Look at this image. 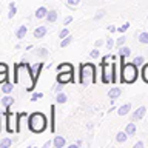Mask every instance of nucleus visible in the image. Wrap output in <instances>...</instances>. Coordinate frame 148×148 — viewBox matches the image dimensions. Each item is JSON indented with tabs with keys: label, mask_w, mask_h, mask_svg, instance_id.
Listing matches in <instances>:
<instances>
[{
	"label": "nucleus",
	"mask_w": 148,
	"mask_h": 148,
	"mask_svg": "<svg viewBox=\"0 0 148 148\" xmlns=\"http://www.w3.org/2000/svg\"><path fill=\"white\" fill-rule=\"evenodd\" d=\"M117 57L113 54H108V56H105V57H102V62H108V60H116Z\"/></svg>",
	"instance_id": "41"
},
{
	"label": "nucleus",
	"mask_w": 148,
	"mask_h": 148,
	"mask_svg": "<svg viewBox=\"0 0 148 148\" xmlns=\"http://www.w3.org/2000/svg\"><path fill=\"white\" fill-rule=\"evenodd\" d=\"M113 46H114L113 37H108V39H106V49H113Z\"/></svg>",
	"instance_id": "36"
},
{
	"label": "nucleus",
	"mask_w": 148,
	"mask_h": 148,
	"mask_svg": "<svg viewBox=\"0 0 148 148\" xmlns=\"http://www.w3.org/2000/svg\"><path fill=\"white\" fill-rule=\"evenodd\" d=\"M46 14H48V9H46L45 6H40V8H37V9H36L34 16H36V18H45V17H46Z\"/></svg>",
	"instance_id": "19"
},
{
	"label": "nucleus",
	"mask_w": 148,
	"mask_h": 148,
	"mask_svg": "<svg viewBox=\"0 0 148 148\" xmlns=\"http://www.w3.org/2000/svg\"><path fill=\"white\" fill-rule=\"evenodd\" d=\"M57 17H59V14L57 11H54V9H51V11H48V14H46V22L48 23H54V22H57Z\"/></svg>",
	"instance_id": "16"
},
{
	"label": "nucleus",
	"mask_w": 148,
	"mask_h": 148,
	"mask_svg": "<svg viewBox=\"0 0 148 148\" xmlns=\"http://www.w3.org/2000/svg\"><path fill=\"white\" fill-rule=\"evenodd\" d=\"M145 113H147V108H145V106H139V108H137V110L131 114V120H133V122H136V120L143 119Z\"/></svg>",
	"instance_id": "10"
},
{
	"label": "nucleus",
	"mask_w": 148,
	"mask_h": 148,
	"mask_svg": "<svg viewBox=\"0 0 148 148\" xmlns=\"http://www.w3.org/2000/svg\"><path fill=\"white\" fill-rule=\"evenodd\" d=\"M120 57V82L122 83H134L139 77V71H137V65H134L133 62H125L123 56Z\"/></svg>",
	"instance_id": "2"
},
{
	"label": "nucleus",
	"mask_w": 148,
	"mask_h": 148,
	"mask_svg": "<svg viewBox=\"0 0 148 148\" xmlns=\"http://www.w3.org/2000/svg\"><path fill=\"white\" fill-rule=\"evenodd\" d=\"M128 28H130V23L127 22V23H123L122 26H119V28H117V31H119V32H122V34H123V32L128 29Z\"/></svg>",
	"instance_id": "39"
},
{
	"label": "nucleus",
	"mask_w": 148,
	"mask_h": 148,
	"mask_svg": "<svg viewBox=\"0 0 148 148\" xmlns=\"http://www.w3.org/2000/svg\"><path fill=\"white\" fill-rule=\"evenodd\" d=\"M97 82V73L94 63H82L79 69V83L80 85H90Z\"/></svg>",
	"instance_id": "3"
},
{
	"label": "nucleus",
	"mask_w": 148,
	"mask_h": 148,
	"mask_svg": "<svg viewBox=\"0 0 148 148\" xmlns=\"http://www.w3.org/2000/svg\"><path fill=\"white\" fill-rule=\"evenodd\" d=\"M80 2H82V0H66V5L69 8H76Z\"/></svg>",
	"instance_id": "34"
},
{
	"label": "nucleus",
	"mask_w": 148,
	"mask_h": 148,
	"mask_svg": "<svg viewBox=\"0 0 148 148\" xmlns=\"http://www.w3.org/2000/svg\"><path fill=\"white\" fill-rule=\"evenodd\" d=\"M120 94H122V90H120V88H117V86H113V88L108 91V97L111 99V102H114L116 99H119Z\"/></svg>",
	"instance_id": "11"
},
{
	"label": "nucleus",
	"mask_w": 148,
	"mask_h": 148,
	"mask_svg": "<svg viewBox=\"0 0 148 148\" xmlns=\"http://www.w3.org/2000/svg\"><path fill=\"white\" fill-rule=\"evenodd\" d=\"M66 36H69V31L66 29V28H63V29L59 32V37H60V40H62V39H65Z\"/></svg>",
	"instance_id": "37"
},
{
	"label": "nucleus",
	"mask_w": 148,
	"mask_h": 148,
	"mask_svg": "<svg viewBox=\"0 0 148 148\" xmlns=\"http://www.w3.org/2000/svg\"><path fill=\"white\" fill-rule=\"evenodd\" d=\"M12 103H14V97H12V96L6 94L5 97H2V105L5 106V108H11Z\"/></svg>",
	"instance_id": "17"
},
{
	"label": "nucleus",
	"mask_w": 148,
	"mask_h": 148,
	"mask_svg": "<svg viewBox=\"0 0 148 148\" xmlns=\"http://www.w3.org/2000/svg\"><path fill=\"white\" fill-rule=\"evenodd\" d=\"M143 62H145V59L142 57V56H137V57L133 59V63L137 65V66H140V65H143Z\"/></svg>",
	"instance_id": "32"
},
{
	"label": "nucleus",
	"mask_w": 148,
	"mask_h": 148,
	"mask_svg": "<svg viewBox=\"0 0 148 148\" xmlns=\"http://www.w3.org/2000/svg\"><path fill=\"white\" fill-rule=\"evenodd\" d=\"M62 88H63L62 83H57V85L54 86V91H56V92H60V91H62Z\"/></svg>",
	"instance_id": "45"
},
{
	"label": "nucleus",
	"mask_w": 148,
	"mask_h": 148,
	"mask_svg": "<svg viewBox=\"0 0 148 148\" xmlns=\"http://www.w3.org/2000/svg\"><path fill=\"white\" fill-rule=\"evenodd\" d=\"M125 131H127L128 136H134V134H136V123H128L127 128H125Z\"/></svg>",
	"instance_id": "25"
},
{
	"label": "nucleus",
	"mask_w": 148,
	"mask_h": 148,
	"mask_svg": "<svg viewBox=\"0 0 148 148\" xmlns=\"http://www.w3.org/2000/svg\"><path fill=\"white\" fill-rule=\"evenodd\" d=\"M26 32H28V28L25 25H22V26H18V29L16 31V37H17L18 40H22V39H25Z\"/></svg>",
	"instance_id": "18"
},
{
	"label": "nucleus",
	"mask_w": 148,
	"mask_h": 148,
	"mask_svg": "<svg viewBox=\"0 0 148 148\" xmlns=\"http://www.w3.org/2000/svg\"><path fill=\"white\" fill-rule=\"evenodd\" d=\"M28 117H29V114L26 113H18L16 114V133H20L22 130V125H23V120H28Z\"/></svg>",
	"instance_id": "8"
},
{
	"label": "nucleus",
	"mask_w": 148,
	"mask_h": 148,
	"mask_svg": "<svg viewBox=\"0 0 148 148\" xmlns=\"http://www.w3.org/2000/svg\"><path fill=\"white\" fill-rule=\"evenodd\" d=\"M11 145H12V139H9V137H5L0 140V148H8Z\"/></svg>",
	"instance_id": "27"
},
{
	"label": "nucleus",
	"mask_w": 148,
	"mask_h": 148,
	"mask_svg": "<svg viewBox=\"0 0 148 148\" xmlns=\"http://www.w3.org/2000/svg\"><path fill=\"white\" fill-rule=\"evenodd\" d=\"M142 147H143V142H140V140L136 142V145H134V148H142Z\"/></svg>",
	"instance_id": "48"
},
{
	"label": "nucleus",
	"mask_w": 148,
	"mask_h": 148,
	"mask_svg": "<svg viewBox=\"0 0 148 148\" xmlns=\"http://www.w3.org/2000/svg\"><path fill=\"white\" fill-rule=\"evenodd\" d=\"M49 114H51L49 130H51V133H54V131H56V106H54V105H51V108H49Z\"/></svg>",
	"instance_id": "12"
},
{
	"label": "nucleus",
	"mask_w": 148,
	"mask_h": 148,
	"mask_svg": "<svg viewBox=\"0 0 148 148\" xmlns=\"http://www.w3.org/2000/svg\"><path fill=\"white\" fill-rule=\"evenodd\" d=\"M59 71H65V73H74V66L71 63H60V65H57V73Z\"/></svg>",
	"instance_id": "13"
},
{
	"label": "nucleus",
	"mask_w": 148,
	"mask_h": 148,
	"mask_svg": "<svg viewBox=\"0 0 148 148\" xmlns=\"http://www.w3.org/2000/svg\"><path fill=\"white\" fill-rule=\"evenodd\" d=\"M0 131H2V122H0Z\"/></svg>",
	"instance_id": "50"
},
{
	"label": "nucleus",
	"mask_w": 148,
	"mask_h": 148,
	"mask_svg": "<svg viewBox=\"0 0 148 148\" xmlns=\"http://www.w3.org/2000/svg\"><path fill=\"white\" fill-rule=\"evenodd\" d=\"M42 69H43V62H37V63H34V65L31 66V73H32V77H34L36 83L39 82V77H40V74H42Z\"/></svg>",
	"instance_id": "9"
},
{
	"label": "nucleus",
	"mask_w": 148,
	"mask_h": 148,
	"mask_svg": "<svg viewBox=\"0 0 148 148\" xmlns=\"http://www.w3.org/2000/svg\"><path fill=\"white\" fill-rule=\"evenodd\" d=\"M16 116L11 113V110L6 108L5 111V123H6V131L8 133H16Z\"/></svg>",
	"instance_id": "6"
},
{
	"label": "nucleus",
	"mask_w": 148,
	"mask_h": 148,
	"mask_svg": "<svg viewBox=\"0 0 148 148\" xmlns=\"http://www.w3.org/2000/svg\"><path fill=\"white\" fill-rule=\"evenodd\" d=\"M108 31H110V32H116V31H117V28H116L114 25H110V26H108Z\"/></svg>",
	"instance_id": "46"
},
{
	"label": "nucleus",
	"mask_w": 148,
	"mask_h": 148,
	"mask_svg": "<svg viewBox=\"0 0 148 148\" xmlns=\"http://www.w3.org/2000/svg\"><path fill=\"white\" fill-rule=\"evenodd\" d=\"M130 110H131V103H125V105H122V106L117 108V114L119 116H127L130 113Z\"/></svg>",
	"instance_id": "20"
},
{
	"label": "nucleus",
	"mask_w": 148,
	"mask_h": 148,
	"mask_svg": "<svg viewBox=\"0 0 148 148\" xmlns=\"http://www.w3.org/2000/svg\"><path fill=\"white\" fill-rule=\"evenodd\" d=\"M8 80V71H0V85Z\"/></svg>",
	"instance_id": "33"
},
{
	"label": "nucleus",
	"mask_w": 148,
	"mask_h": 148,
	"mask_svg": "<svg viewBox=\"0 0 148 148\" xmlns=\"http://www.w3.org/2000/svg\"><path fill=\"white\" fill-rule=\"evenodd\" d=\"M36 54L39 56V57H46V56H48V49L46 48H39V49H36Z\"/></svg>",
	"instance_id": "31"
},
{
	"label": "nucleus",
	"mask_w": 148,
	"mask_h": 148,
	"mask_svg": "<svg viewBox=\"0 0 148 148\" xmlns=\"http://www.w3.org/2000/svg\"><path fill=\"white\" fill-rule=\"evenodd\" d=\"M42 97H43V92H34V94L31 96V100L32 102H37L39 99H42Z\"/></svg>",
	"instance_id": "35"
},
{
	"label": "nucleus",
	"mask_w": 148,
	"mask_h": 148,
	"mask_svg": "<svg viewBox=\"0 0 148 148\" xmlns=\"http://www.w3.org/2000/svg\"><path fill=\"white\" fill-rule=\"evenodd\" d=\"M71 22H73V17H71V16H68V17L63 20V25H69Z\"/></svg>",
	"instance_id": "44"
},
{
	"label": "nucleus",
	"mask_w": 148,
	"mask_h": 148,
	"mask_svg": "<svg viewBox=\"0 0 148 148\" xmlns=\"http://www.w3.org/2000/svg\"><path fill=\"white\" fill-rule=\"evenodd\" d=\"M99 56H100V51L97 49V48H96V49H92L91 53H90V57H91V59H97Z\"/></svg>",
	"instance_id": "38"
},
{
	"label": "nucleus",
	"mask_w": 148,
	"mask_h": 148,
	"mask_svg": "<svg viewBox=\"0 0 148 148\" xmlns=\"http://www.w3.org/2000/svg\"><path fill=\"white\" fill-rule=\"evenodd\" d=\"M51 145H53V142H51V140H48V142H45V143H43V148H49Z\"/></svg>",
	"instance_id": "47"
},
{
	"label": "nucleus",
	"mask_w": 148,
	"mask_h": 148,
	"mask_svg": "<svg viewBox=\"0 0 148 148\" xmlns=\"http://www.w3.org/2000/svg\"><path fill=\"white\" fill-rule=\"evenodd\" d=\"M103 16H105V9H100V11L94 16V20H100V18L103 17Z\"/></svg>",
	"instance_id": "40"
},
{
	"label": "nucleus",
	"mask_w": 148,
	"mask_h": 148,
	"mask_svg": "<svg viewBox=\"0 0 148 148\" xmlns=\"http://www.w3.org/2000/svg\"><path fill=\"white\" fill-rule=\"evenodd\" d=\"M56 82H57V83H62V85H65V83H71V82H74V73L59 71L57 77H56Z\"/></svg>",
	"instance_id": "7"
},
{
	"label": "nucleus",
	"mask_w": 148,
	"mask_h": 148,
	"mask_svg": "<svg viewBox=\"0 0 148 148\" xmlns=\"http://www.w3.org/2000/svg\"><path fill=\"white\" fill-rule=\"evenodd\" d=\"M0 71H8V65L3 63V62H0Z\"/></svg>",
	"instance_id": "43"
},
{
	"label": "nucleus",
	"mask_w": 148,
	"mask_h": 148,
	"mask_svg": "<svg viewBox=\"0 0 148 148\" xmlns=\"http://www.w3.org/2000/svg\"><path fill=\"white\" fill-rule=\"evenodd\" d=\"M16 12H17L16 3H14V2H11V3H9V12H8V18H12L14 16H16Z\"/></svg>",
	"instance_id": "26"
},
{
	"label": "nucleus",
	"mask_w": 148,
	"mask_h": 148,
	"mask_svg": "<svg viewBox=\"0 0 148 148\" xmlns=\"http://www.w3.org/2000/svg\"><path fill=\"white\" fill-rule=\"evenodd\" d=\"M113 66H114V63L100 62V68H102V82H103V83H111V79H113Z\"/></svg>",
	"instance_id": "5"
},
{
	"label": "nucleus",
	"mask_w": 148,
	"mask_h": 148,
	"mask_svg": "<svg viewBox=\"0 0 148 148\" xmlns=\"http://www.w3.org/2000/svg\"><path fill=\"white\" fill-rule=\"evenodd\" d=\"M66 100H68V96L65 94V92H57V96H56V102L57 103H66Z\"/></svg>",
	"instance_id": "24"
},
{
	"label": "nucleus",
	"mask_w": 148,
	"mask_h": 148,
	"mask_svg": "<svg viewBox=\"0 0 148 148\" xmlns=\"http://www.w3.org/2000/svg\"><path fill=\"white\" fill-rule=\"evenodd\" d=\"M142 79L145 83H148V63H143L142 66Z\"/></svg>",
	"instance_id": "28"
},
{
	"label": "nucleus",
	"mask_w": 148,
	"mask_h": 148,
	"mask_svg": "<svg viewBox=\"0 0 148 148\" xmlns=\"http://www.w3.org/2000/svg\"><path fill=\"white\" fill-rule=\"evenodd\" d=\"M139 42L142 45H148V32H140L139 34Z\"/></svg>",
	"instance_id": "29"
},
{
	"label": "nucleus",
	"mask_w": 148,
	"mask_h": 148,
	"mask_svg": "<svg viewBox=\"0 0 148 148\" xmlns=\"http://www.w3.org/2000/svg\"><path fill=\"white\" fill-rule=\"evenodd\" d=\"M46 32H48L46 26H37L34 29V37H36V39H42V37L46 36Z\"/></svg>",
	"instance_id": "14"
},
{
	"label": "nucleus",
	"mask_w": 148,
	"mask_h": 148,
	"mask_svg": "<svg viewBox=\"0 0 148 148\" xmlns=\"http://www.w3.org/2000/svg\"><path fill=\"white\" fill-rule=\"evenodd\" d=\"M71 40H73V37H71V34H69V36L65 37V39H62V42H60V46H62V48H65V46H68L69 43H71Z\"/></svg>",
	"instance_id": "30"
},
{
	"label": "nucleus",
	"mask_w": 148,
	"mask_h": 148,
	"mask_svg": "<svg viewBox=\"0 0 148 148\" xmlns=\"http://www.w3.org/2000/svg\"><path fill=\"white\" fill-rule=\"evenodd\" d=\"M46 125H48L46 117H45V114H42V113H32V114H29V117H28V128H29V131L34 133V134L43 133L46 130Z\"/></svg>",
	"instance_id": "4"
},
{
	"label": "nucleus",
	"mask_w": 148,
	"mask_h": 148,
	"mask_svg": "<svg viewBox=\"0 0 148 148\" xmlns=\"http://www.w3.org/2000/svg\"><path fill=\"white\" fill-rule=\"evenodd\" d=\"M125 42H127V37H125V36L119 37V40H117V46H122V45H125Z\"/></svg>",
	"instance_id": "42"
},
{
	"label": "nucleus",
	"mask_w": 148,
	"mask_h": 148,
	"mask_svg": "<svg viewBox=\"0 0 148 148\" xmlns=\"http://www.w3.org/2000/svg\"><path fill=\"white\" fill-rule=\"evenodd\" d=\"M100 45H102V40H96V42H94V46H96V48H100Z\"/></svg>",
	"instance_id": "49"
},
{
	"label": "nucleus",
	"mask_w": 148,
	"mask_h": 148,
	"mask_svg": "<svg viewBox=\"0 0 148 148\" xmlns=\"http://www.w3.org/2000/svg\"><path fill=\"white\" fill-rule=\"evenodd\" d=\"M14 83H23L26 86V91H34L36 80L32 77L31 66L28 65V62L14 65Z\"/></svg>",
	"instance_id": "1"
},
{
	"label": "nucleus",
	"mask_w": 148,
	"mask_h": 148,
	"mask_svg": "<svg viewBox=\"0 0 148 148\" xmlns=\"http://www.w3.org/2000/svg\"><path fill=\"white\" fill-rule=\"evenodd\" d=\"M128 137H130V136L127 134V131H119L117 134H116V140H117L119 143H125Z\"/></svg>",
	"instance_id": "21"
},
{
	"label": "nucleus",
	"mask_w": 148,
	"mask_h": 148,
	"mask_svg": "<svg viewBox=\"0 0 148 148\" xmlns=\"http://www.w3.org/2000/svg\"><path fill=\"white\" fill-rule=\"evenodd\" d=\"M12 82H9V80H6L5 83H2V91L5 92V94H9V92H12Z\"/></svg>",
	"instance_id": "22"
},
{
	"label": "nucleus",
	"mask_w": 148,
	"mask_h": 148,
	"mask_svg": "<svg viewBox=\"0 0 148 148\" xmlns=\"http://www.w3.org/2000/svg\"><path fill=\"white\" fill-rule=\"evenodd\" d=\"M131 54V48H128V46H119V56H123V57H128V56Z\"/></svg>",
	"instance_id": "23"
},
{
	"label": "nucleus",
	"mask_w": 148,
	"mask_h": 148,
	"mask_svg": "<svg viewBox=\"0 0 148 148\" xmlns=\"http://www.w3.org/2000/svg\"><path fill=\"white\" fill-rule=\"evenodd\" d=\"M53 145L56 148H63L66 145V140H65V137H62V136H56L54 140H53Z\"/></svg>",
	"instance_id": "15"
}]
</instances>
